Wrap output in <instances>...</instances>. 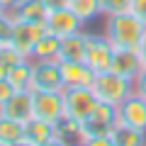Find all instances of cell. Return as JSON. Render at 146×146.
<instances>
[{
  "label": "cell",
  "mask_w": 146,
  "mask_h": 146,
  "mask_svg": "<svg viewBox=\"0 0 146 146\" xmlns=\"http://www.w3.org/2000/svg\"><path fill=\"white\" fill-rule=\"evenodd\" d=\"M144 34H146V22L139 20L131 10L129 12H117V15H107L105 36L110 39L112 46L136 49Z\"/></svg>",
  "instance_id": "obj_1"
},
{
  "label": "cell",
  "mask_w": 146,
  "mask_h": 146,
  "mask_svg": "<svg viewBox=\"0 0 146 146\" xmlns=\"http://www.w3.org/2000/svg\"><path fill=\"white\" fill-rule=\"evenodd\" d=\"M115 124H117V107L107 105V102H98V107L90 112V117L78 124V136L76 139H80V144L90 146L95 139H100L105 134H112Z\"/></svg>",
  "instance_id": "obj_2"
},
{
  "label": "cell",
  "mask_w": 146,
  "mask_h": 146,
  "mask_svg": "<svg viewBox=\"0 0 146 146\" xmlns=\"http://www.w3.org/2000/svg\"><path fill=\"white\" fill-rule=\"evenodd\" d=\"M98 95L90 85H73L63 88V119L68 122H85L95 107H98Z\"/></svg>",
  "instance_id": "obj_3"
},
{
  "label": "cell",
  "mask_w": 146,
  "mask_h": 146,
  "mask_svg": "<svg viewBox=\"0 0 146 146\" xmlns=\"http://www.w3.org/2000/svg\"><path fill=\"white\" fill-rule=\"evenodd\" d=\"M93 90L100 102H107V105L117 107L124 98H129L134 93V80L124 78V76H119L115 71H102V73H95Z\"/></svg>",
  "instance_id": "obj_4"
},
{
  "label": "cell",
  "mask_w": 146,
  "mask_h": 146,
  "mask_svg": "<svg viewBox=\"0 0 146 146\" xmlns=\"http://www.w3.org/2000/svg\"><path fill=\"white\" fill-rule=\"evenodd\" d=\"M63 141H66V131H63L61 122L51 124V122H42V119H29L25 124L22 146H54V144H63Z\"/></svg>",
  "instance_id": "obj_5"
},
{
  "label": "cell",
  "mask_w": 146,
  "mask_h": 146,
  "mask_svg": "<svg viewBox=\"0 0 146 146\" xmlns=\"http://www.w3.org/2000/svg\"><path fill=\"white\" fill-rule=\"evenodd\" d=\"M32 102H34V117L58 124L63 119V90H32Z\"/></svg>",
  "instance_id": "obj_6"
},
{
  "label": "cell",
  "mask_w": 146,
  "mask_h": 146,
  "mask_svg": "<svg viewBox=\"0 0 146 146\" xmlns=\"http://www.w3.org/2000/svg\"><path fill=\"white\" fill-rule=\"evenodd\" d=\"M44 32H46V25H44V22H15L10 44L25 58H32L34 46H36V42L44 36Z\"/></svg>",
  "instance_id": "obj_7"
},
{
  "label": "cell",
  "mask_w": 146,
  "mask_h": 146,
  "mask_svg": "<svg viewBox=\"0 0 146 146\" xmlns=\"http://www.w3.org/2000/svg\"><path fill=\"white\" fill-rule=\"evenodd\" d=\"M112 51H115V46L110 44L107 36L85 34V63L95 73L110 71V66H112Z\"/></svg>",
  "instance_id": "obj_8"
},
{
  "label": "cell",
  "mask_w": 146,
  "mask_h": 146,
  "mask_svg": "<svg viewBox=\"0 0 146 146\" xmlns=\"http://www.w3.org/2000/svg\"><path fill=\"white\" fill-rule=\"evenodd\" d=\"M66 88L61 78V66L56 58L49 61H34V71H32V88L29 90H61Z\"/></svg>",
  "instance_id": "obj_9"
},
{
  "label": "cell",
  "mask_w": 146,
  "mask_h": 146,
  "mask_svg": "<svg viewBox=\"0 0 146 146\" xmlns=\"http://www.w3.org/2000/svg\"><path fill=\"white\" fill-rule=\"evenodd\" d=\"M117 122L146 134V100L141 95H136V93H131L129 98H124L117 105Z\"/></svg>",
  "instance_id": "obj_10"
},
{
  "label": "cell",
  "mask_w": 146,
  "mask_h": 146,
  "mask_svg": "<svg viewBox=\"0 0 146 146\" xmlns=\"http://www.w3.org/2000/svg\"><path fill=\"white\" fill-rule=\"evenodd\" d=\"M44 25H46V32H51V34H56V36L63 39V36H68V34L83 32L85 22L80 20L71 7H61V10H49Z\"/></svg>",
  "instance_id": "obj_11"
},
{
  "label": "cell",
  "mask_w": 146,
  "mask_h": 146,
  "mask_svg": "<svg viewBox=\"0 0 146 146\" xmlns=\"http://www.w3.org/2000/svg\"><path fill=\"white\" fill-rule=\"evenodd\" d=\"M0 115H3V117H10V119H17V122H22V124H27V122L34 117L32 90H15V95L0 107Z\"/></svg>",
  "instance_id": "obj_12"
},
{
  "label": "cell",
  "mask_w": 146,
  "mask_h": 146,
  "mask_svg": "<svg viewBox=\"0 0 146 146\" xmlns=\"http://www.w3.org/2000/svg\"><path fill=\"white\" fill-rule=\"evenodd\" d=\"M141 68H144V63H141L139 51H136V49L115 46V51H112V66H110V71H115V73H119V76H124V78H131V80H134L136 76H139Z\"/></svg>",
  "instance_id": "obj_13"
},
{
  "label": "cell",
  "mask_w": 146,
  "mask_h": 146,
  "mask_svg": "<svg viewBox=\"0 0 146 146\" xmlns=\"http://www.w3.org/2000/svg\"><path fill=\"white\" fill-rule=\"evenodd\" d=\"M58 66H61V78L66 88H73V85H90L93 88L95 71L85 61H58Z\"/></svg>",
  "instance_id": "obj_14"
},
{
  "label": "cell",
  "mask_w": 146,
  "mask_h": 146,
  "mask_svg": "<svg viewBox=\"0 0 146 146\" xmlns=\"http://www.w3.org/2000/svg\"><path fill=\"white\" fill-rule=\"evenodd\" d=\"M7 12L15 22H44L49 15V7L44 0H20Z\"/></svg>",
  "instance_id": "obj_15"
},
{
  "label": "cell",
  "mask_w": 146,
  "mask_h": 146,
  "mask_svg": "<svg viewBox=\"0 0 146 146\" xmlns=\"http://www.w3.org/2000/svg\"><path fill=\"white\" fill-rule=\"evenodd\" d=\"M58 61H85V32H76L61 39Z\"/></svg>",
  "instance_id": "obj_16"
},
{
  "label": "cell",
  "mask_w": 146,
  "mask_h": 146,
  "mask_svg": "<svg viewBox=\"0 0 146 146\" xmlns=\"http://www.w3.org/2000/svg\"><path fill=\"white\" fill-rule=\"evenodd\" d=\"M32 71H34V61L25 58V61L7 68V80H10V85L15 90H29L32 88Z\"/></svg>",
  "instance_id": "obj_17"
},
{
  "label": "cell",
  "mask_w": 146,
  "mask_h": 146,
  "mask_svg": "<svg viewBox=\"0 0 146 146\" xmlns=\"http://www.w3.org/2000/svg\"><path fill=\"white\" fill-rule=\"evenodd\" d=\"M22 139H25V124L0 115V146H22Z\"/></svg>",
  "instance_id": "obj_18"
},
{
  "label": "cell",
  "mask_w": 146,
  "mask_h": 146,
  "mask_svg": "<svg viewBox=\"0 0 146 146\" xmlns=\"http://www.w3.org/2000/svg\"><path fill=\"white\" fill-rule=\"evenodd\" d=\"M58 44H61V36L51 34V32H44V36L36 42V46H34L32 58H34V61H49V58H56V61H58Z\"/></svg>",
  "instance_id": "obj_19"
},
{
  "label": "cell",
  "mask_w": 146,
  "mask_h": 146,
  "mask_svg": "<svg viewBox=\"0 0 146 146\" xmlns=\"http://www.w3.org/2000/svg\"><path fill=\"white\" fill-rule=\"evenodd\" d=\"M112 136H115V146H141V144H146L144 131L131 129V127L119 124V122H117L115 129H112Z\"/></svg>",
  "instance_id": "obj_20"
},
{
  "label": "cell",
  "mask_w": 146,
  "mask_h": 146,
  "mask_svg": "<svg viewBox=\"0 0 146 146\" xmlns=\"http://www.w3.org/2000/svg\"><path fill=\"white\" fill-rule=\"evenodd\" d=\"M71 10L83 22H90L102 15V3L100 0H71Z\"/></svg>",
  "instance_id": "obj_21"
},
{
  "label": "cell",
  "mask_w": 146,
  "mask_h": 146,
  "mask_svg": "<svg viewBox=\"0 0 146 146\" xmlns=\"http://www.w3.org/2000/svg\"><path fill=\"white\" fill-rule=\"evenodd\" d=\"M0 61L7 63V66H15V63L25 61V56H22V54L17 51L10 42H3V44H0Z\"/></svg>",
  "instance_id": "obj_22"
},
{
  "label": "cell",
  "mask_w": 146,
  "mask_h": 146,
  "mask_svg": "<svg viewBox=\"0 0 146 146\" xmlns=\"http://www.w3.org/2000/svg\"><path fill=\"white\" fill-rule=\"evenodd\" d=\"M102 3V15H117V12H129L131 0H100Z\"/></svg>",
  "instance_id": "obj_23"
},
{
  "label": "cell",
  "mask_w": 146,
  "mask_h": 146,
  "mask_svg": "<svg viewBox=\"0 0 146 146\" xmlns=\"http://www.w3.org/2000/svg\"><path fill=\"white\" fill-rule=\"evenodd\" d=\"M12 27H15V20L10 17V12H3V15H0V44H3V42H10Z\"/></svg>",
  "instance_id": "obj_24"
},
{
  "label": "cell",
  "mask_w": 146,
  "mask_h": 146,
  "mask_svg": "<svg viewBox=\"0 0 146 146\" xmlns=\"http://www.w3.org/2000/svg\"><path fill=\"white\" fill-rule=\"evenodd\" d=\"M12 95H15V88L10 85V80H7V78H0V107H3Z\"/></svg>",
  "instance_id": "obj_25"
},
{
  "label": "cell",
  "mask_w": 146,
  "mask_h": 146,
  "mask_svg": "<svg viewBox=\"0 0 146 146\" xmlns=\"http://www.w3.org/2000/svg\"><path fill=\"white\" fill-rule=\"evenodd\" d=\"M134 93L141 95V98L146 100V66L139 71V76L134 78Z\"/></svg>",
  "instance_id": "obj_26"
},
{
  "label": "cell",
  "mask_w": 146,
  "mask_h": 146,
  "mask_svg": "<svg viewBox=\"0 0 146 146\" xmlns=\"http://www.w3.org/2000/svg\"><path fill=\"white\" fill-rule=\"evenodd\" d=\"M131 12L146 22V0H131Z\"/></svg>",
  "instance_id": "obj_27"
},
{
  "label": "cell",
  "mask_w": 146,
  "mask_h": 146,
  "mask_svg": "<svg viewBox=\"0 0 146 146\" xmlns=\"http://www.w3.org/2000/svg\"><path fill=\"white\" fill-rule=\"evenodd\" d=\"M49 10H61V7H71V0H44Z\"/></svg>",
  "instance_id": "obj_28"
},
{
  "label": "cell",
  "mask_w": 146,
  "mask_h": 146,
  "mask_svg": "<svg viewBox=\"0 0 146 146\" xmlns=\"http://www.w3.org/2000/svg\"><path fill=\"white\" fill-rule=\"evenodd\" d=\"M136 51H139V58H141V63L146 66V34L141 36V42H139V46H136Z\"/></svg>",
  "instance_id": "obj_29"
},
{
  "label": "cell",
  "mask_w": 146,
  "mask_h": 146,
  "mask_svg": "<svg viewBox=\"0 0 146 146\" xmlns=\"http://www.w3.org/2000/svg\"><path fill=\"white\" fill-rule=\"evenodd\" d=\"M7 68H10L7 63H3V61H0V78H7Z\"/></svg>",
  "instance_id": "obj_30"
},
{
  "label": "cell",
  "mask_w": 146,
  "mask_h": 146,
  "mask_svg": "<svg viewBox=\"0 0 146 146\" xmlns=\"http://www.w3.org/2000/svg\"><path fill=\"white\" fill-rule=\"evenodd\" d=\"M0 3H3V5H5L7 10H10V7H15L17 3H20V0H0Z\"/></svg>",
  "instance_id": "obj_31"
},
{
  "label": "cell",
  "mask_w": 146,
  "mask_h": 146,
  "mask_svg": "<svg viewBox=\"0 0 146 146\" xmlns=\"http://www.w3.org/2000/svg\"><path fill=\"white\" fill-rule=\"evenodd\" d=\"M3 12H7V7L3 5V3H0V15H3Z\"/></svg>",
  "instance_id": "obj_32"
}]
</instances>
